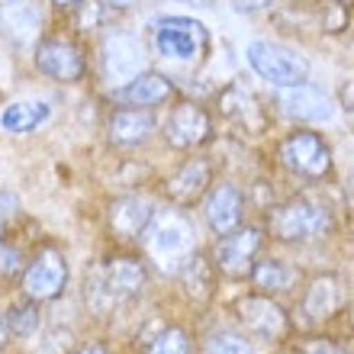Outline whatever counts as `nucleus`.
I'll use <instances>...</instances> for the list:
<instances>
[{
	"label": "nucleus",
	"instance_id": "nucleus-1",
	"mask_svg": "<svg viewBox=\"0 0 354 354\" xmlns=\"http://www.w3.org/2000/svg\"><path fill=\"white\" fill-rule=\"evenodd\" d=\"M136 245H142L145 258H149L161 274H171V277H174L177 270L190 261V254L196 252L194 219L174 203L161 206V209H151L149 223H145V229H142Z\"/></svg>",
	"mask_w": 354,
	"mask_h": 354
},
{
	"label": "nucleus",
	"instance_id": "nucleus-2",
	"mask_svg": "<svg viewBox=\"0 0 354 354\" xmlns=\"http://www.w3.org/2000/svg\"><path fill=\"white\" fill-rule=\"evenodd\" d=\"M149 283V264L132 254H113L91 274L84 287V299L93 313H110L139 297Z\"/></svg>",
	"mask_w": 354,
	"mask_h": 354
},
{
	"label": "nucleus",
	"instance_id": "nucleus-3",
	"mask_svg": "<svg viewBox=\"0 0 354 354\" xmlns=\"http://www.w3.org/2000/svg\"><path fill=\"white\" fill-rule=\"evenodd\" d=\"M268 232L274 235L277 242H287V245L316 242V239H326V235L332 232V213H328L319 200L290 196L283 203L270 206Z\"/></svg>",
	"mask_w": 354,
	"mask_h": 354
},
{
	"label": "nucleus",
	"instance_id": "nucleus-4",
	"mask_svg": "<svg viewBox=\"0 0 354 354\" xmlns=\"http://www.w3.org/2000/svg\"><path fill=\"white\" fill-rule=\"evenodd\" d=\"M235 322L242 328L245 338H258V342H287L293 335V319L274 297L268 293H245L235 299Z\"/></svg>",
	"mask_w": 354,
	"mask_h": 354
},
{
	"label": "nucleus",
	"instance_id": "nucleus-5",
	"mask_svg": "<svg viewBox=\"0 0 354 354\" xmlns=\"http://www.w3.org/2000/svg\"><path fill=\"white\" fill-rule=\"evenodd\" d=\"M155 48L177 65H200L209 55V29L190 17H165L155 26Z\"/></svg>",
	"mask_w": 354,
	"mask_h": 354
},
{
	"label": "nucleus",
	"instance_id": "nucleus-6",
	"mask_svg": "<svg viewBox=\"0 0 354 354\" xmlns=\"http://www.w3.org/2000/svg\"><path fill=\"white\" fill-rule=\"evenodd\" d=\"M264 239L268 235H264L261 225H245V223L223 232L213 248V258H209L216 274H223L229 280L248 277V270L254 268V261H258V254L264 248Z\"/></svg>",
	"mask_w": 354,
	"mask_h": 354
},
{
	"label": "nucleus",
	"instance_id": "nucleus-7",
	"mask_svg": "<svg viewBox=\"0 0 354 354\" xmlns=\"http://www.w3.org/2000/svg\"><path fill=\"white\" fill-rule=\"evenodd\" d=\"M280 165L297 177L306 180H322L332 174V149L328 142L313 129H297L277 145Z\"/></svg>",
	"mask_w": 354,
	"mask_h": 354
},
{
	"label": "nucleus",
	"instance_id": "nucleus-8",
	"mask_svg": "<svg viewBox=\"0 0 354 354\" xmlns=\"http://www.w3.org/2000/svg\"><path fill=\"white\" fill-rule=\"evenodd\" d=\"M19 283H23V297L36 299V303H48V299H58L68 287V261L65 254L46 245L39 248L19 270Z\"/></svg>",
	"mask_w": 354,
	"mask_h": 354
},
{
	"label": "nucleus",
	"instance_id": "nucleus-9",
	"mask_svg": "<svg viewBox=\"0 0 354 354\" xmlns=\"http://www.w3.org/2000/svg\"><path fill=\"white\" fill-rule=\"evenodd\" d=\"M248 65L254 68V75H261L264 81L277 87H293L303 84L309 77V62L297 55L293 48H283L277 42H252L248 46Z\"/></svg>",
	"mask_w": 354,
	"mask_h": 354
},
{
	"label": "nucleus",
	"instance_id": "nucleus-10",
	"mask_svg": "<svg viewBox=\"0 0 354 354\" xmlns=\"http://www.w3.org/2000/svg\"><path fill=\"white\" fill-rule=\"evenodd\" d=\"M348 290L345 280L338 274H316V277L306 280V287L299 293V319L309 322V326H322L328 319H335L342 309H345Z\"/></svg>",
	"mask_w": 354,
	"mask_h": 354
},
{
	"label": "nucleus",
	"instance_id": "nucleus-11",
	"mask_svg": "<svg viewBox=\"0 0 354 354\" xmlns=\"http://www.w3.org/2000/svg\"><path fill=\"white\" fill-rule=\"evenodd\" d=\"M36 68L52 81H62V84H75L81 81L87 71V58L81 52L75 39L65 36H52L42 39L36 46Z\"/></svg>",
	"mask_w": 354,
	"mask_h": 354
},
{
	"label": "nucleus",
	"instance_id": "nucleus-12",
	"mask_svg": "<svg viewBox=\"0 0 354 354\" xmlns=\"http://www.w3.org/2000/svg\"><path fill=\"white\" fill-rule=\"evenodd\" d=\"M142 42L129 32L110 29L100 42V68H103V81L113 87L126 84L129 77H136L142 71Z\"/></svg>",
	"mask_w": 354,
	"mask_h": 354
},
{
	"label": "nucleus",
	"instance_id": "nucleus-13",
	"mask_svg": "<svg viewBox=\"0 0 354 354\" xmlns=\"http://www.w3.org/2000/svg\"><path fill=\"white\" fill-rule=\"evenodd\" d=\"M213 139V120L200 103H177L165 120V142L177 151H194Z\"/></svg>",
	"mask_w": 354,
	"mask_h": 354
},
{
	"label": "nucleus",
	"instance_id": "nucleus-14",
	"mask_svg": "<svg viewBox=\"0 0 354 354\" xmlns=\"http://www.w3.org/2000/svg\"><path fill=\"white\" fill-rule=\"evenodd\" d=\"M209 184H213V161L203 158V155H196V158L180 161L174 168V174L165 180V196H168V203L187 209V206H194L196 200H203Z\"/></svg>",
	"mask_w": 354,
	"mask_h": 354
},
{
	"label": "nucleus",
	"instance_id": "nucleus-15",
	"mask_svg": "<svg viewBox=\"0 0 354 354\" xmlns=\"http://www.w3.org/2000/svg\"><path fill=\"white\" fill-rule=\"evenodd\" d=\"M203 219L216 235L229 232L235 225H242L245 219V194L242 187L232 180H219L209 184V190L203 194Z\"/></svg>",
	"mask_w": 354,
	"mask_h": 354
},
{
	"label": "nucleus",
	"instance_id": "nucleus-16",
	"mask_svg": "<svg viewBox=\"0 0 354 354\" xmlns=\"http://www.w3.org/2000/svg\"><path fill=\"white\" fill-rule=\"evenodd\" d=\"M277 106L287 113L290 120L299 122H328L335 113V103L326 91H319L313 84H293V87H280Z\"/></svg>",
	"mask_w": 354,
	"mask_h": 354
},
{
	"label": "nucleus",
	"instance_id": "nucleus-17",
	"mask_svg": "<svg viewBox=\"0 0 354 354\" xmlns=\"http://www.w3.org/2000/svg\"><path fill=\"white\" fill-rule=\"evenodd\" d=\"M151 200L149 196H139V194H129V196H116L106 209V225L116 242H139L142 229L149 223L151 216Z\"/></svg>",
	"mask_w": 354,
	"mask_h": 354
},
{
	"label": "nucleus",
	"instance_id": "nucleus-18",
	"mask_svg": "<svg viewBox=\"0 0 354 354\" xmlns=\"http://www.w3.org/2000/svg\"><path fill=\"white\" fill-rule=\"evenodd\" d=\"M113 97L120 103H126V106L155 110V106H161V103H168L174 97V81L168 75H158V71H139L126 84L113 87Z\"/></svg>",
	"mask_w": 354,
	"mask_h": 354
},
{
	"label": "nucleus",
	"instance_id": "nucleus-19",
	"mask_svg": "<svg viewBox=\"0 0 354 354\" xmlns=\"http://www.w3.org/2000/svg\"><path fill=\"white\" fill-rule=\"evenodd\" d=\"M158 120H155V110H145V106H120V110L110 113L106 120V136H110L113 145H122V149H132V145H142L155 132Z\"/></svg>",
	"mask_w": 354,
	"mask_h": 354
},
{
	"label": "nucleus",
	"instance_id": "nucleus-20",
	"mask_svg": "<svg viewBox=\"0 0 354 354\" xmlns=\"http://www.w3.org/2000/svg\"><path fill=\"white\" fill-rule=\"evenodd\" d=\"M219 113H223L225 120L239 122V126L248 132H261L264 122H268L261 100L242 84H229L223 93H219Z\"/></svg>",
	"mask_w": 354,
	"mask_h": 354
},
{
	"label": "nucleus",
	"instance_id": "nucleus-21",
	"mask_svg": "<svg viewBox=\"0 0 354 354\" xmlns=\"http://www.w3.org/2000/svg\"><path fill=\"white\" fill-rule=\"evenodd\" d=\"M0 29L13 42H36L39 29H42L39 0H3L0 3Z\"/></svg>",
	"mask_w": 354,
	"mask_h": 354
},
{
	"label": "nucleus",
	"instance_id": "nucleus-22",
	"mask_svg": "<svg viewBox=\"0 0 354 354\" xmlns=\"http://www.w3.org/2000/svg\"><path fill=\"white\" fill-rule=\"evenodd\" d=\"M248 280L258 293L280 297V293H293L299 287V270L280 258H258L254 268L248 270Z\"/></svg>",
	"mask_w": 354,
	"mask_h": 354
},
{
	"label": "nucleus",
	"instance_id": "nucleus-23",
	"mask_svg": "<svg viewBox=\"0 0 354 354\" xmlns=\"http://www.w3.org/2000/svg\"><path fill=\"white\" fill-rule=\"evenodd\" d=\"M174 277H180V287L190 297V303H209L216 297V268L206 254H190V261L177 270Z\"/></svg>",
	"mask_w": 354,
	"mask_h": 354
},
{
	"label": "nucleus",
	"instance_id": "nucleus-24",
	"mask_svg": "<svg viewBox=\"0 0 354 354\" xmlns=\"http://www.w3.org/2000/svg\"><path fill=\"white\" fill-rule=\"evenodd\" d=\"M46 120H48L46 103H10L7 110L0 113V129L23 136V132H32L36 126H42Z\"/></svg>",
	"mask_w": 354,
	"mask_h": 354
},
{
	"label": "nucleus",
	"instance_id": "nucleus-25",
	"mask_svg": "<svg viewBox=\"0 0 354 354\" xmlns=\"http://www.w3.org/2000/svg\"><path fill=\"white\" fill-rule=\"evenodd\" d=\"M3 322H7L10 335L13 338H29L36 335L39 326H42V316H39V303L36 299H19L3 313Z\"/></svg>",
	"mask_w": 354,
	"mask_h": 354
},
{
	"label": "nucleus",
	"instance_id": "nucleus-26",
	"mask_svg": "<svg viewBox=\"0 0 354 354\" xmlns=\"http://www.w3.org/2000/svg\"><path fill=\"white\" fill-rule=\"evenodd\" d=\"M142 354H190V335L180 326L161 328L158 335L151 338Z\"/></svg>",
	"mask_w": 354,
	"mask_h": 354
},
{
	"label": "nucleus",
	"instance_id": "nucleus-27",
	"mask_svg": "<svg viewBox=\"0 0 354 354\" xmlns=\"http://www.w3.org/2000/svg\"><path fill=\"white\" fill-rule=\"evenodd\" d=\"M206 354H254L252 342L242 332H219L206 342Z\"/></svg>",
	"mask_w": 354,
	"mask_h": 354
},
{
	"label": "nucleus",
	"instance_id": "nucleus-28",
	"mask_svg": "<svg viewBox=\"0 0 354 354\" xmlns=\"http://www.w3.org/2000/svg\"><path fill=\"white\" fill-rule=\"evenodd\" d=\"M319 17H322V29H326V32H345L348 29V3L328 0V3H322Z\"/></svg>",
	"mask_w": 354,
	"mask_h": 354
},
{
	"label": "nucleus",
	"instance_id": "nucleus-29",
	"mask_svg": "<svg viewBox=\"0 0 354 354\" xmlns=\"http://www.w3.org/2000/svg\"><path fill=\"white\" fill-rule=\"evenodd\" d=\"M19 270H23V254L19 248H13L10 242L0 239V277H19Z\"/></svg>",
	"mask_w": 354,
	"mask_h": 354
},
{
	"label": "nucleus",
	"instance_id": "nucleus-30",
	"mask_svg": "<svg viewBox=\"0 0 354 354\" xmlns=\"http://www.w3.org/2000/svg\"><path fill=\"white\" fill-rule=\"evenodd\" d=\"M290 354H348V351L332 338H303Z\"/></svg>",
	"mask_w": 354,
	"mask_h": 354
},
{
	"label": "nucleus",
	"instance_id": "nucleus-31",
	"mask_svg": "<svg viewBox=\"0 0 354 354\" xmlns=\"http://www.w3.org/2000/svg\"><path fill=\"white\" fill-rule=\"evenodd\" d=\"M17 209H19V200H17V194H10V190H0V229L17 216Z\"/></svg>",
	"mask_w": 354,
	"mask_h": 354
},
{
	"label": "nucleus",
	"instance_id": "nucleus-32",
	"mask_svg": "<svg viewBox=\"0 0 354 354\" xmlns=\"http://www.w3.org/2000/svg\"><path fill=\"white\" fill-rule=\"evenodd\" d=\"M270 0H235V10L239 13H258V10H268Z\"/></svg>",
	"mask_w": 354,
	"mask_h": 354
},
{
	"label": "nucleus",
	"instance_id": "nucleus-33",
	"mask_svg": "<svg viewBox=\"0 0 354 354\" xmlns=\"http://www.w3.org/2000/svg\"><path fill=\"white\" fill-rule=\"evenodd\" d=\"M75 354H113V351L103 345V342H87V345H81Z\"/></svg>",
	"mask_w": 354,
	"mask_h": 354
},
{
	"label": "nucleus",
	"instance_id": "nucleus-34",
	"mask_svg": "<svg viewBox=\"0 0 354 354\" xmlns=\"http://www.w3.org/2000/svg\"><path fill=\"white\" fill-rule=\"evenodd\" d=\"M106 10H129V7H136L139 0H100Z\"/></svg>",
	"mask_w": 354,
	"mask_h": 354
},
{
	"label": "nucleus",
	"instance_id": "nucleus-35",
	"mask_svg": "<svg viewBox=\"0 0 354 354\" xmlns=\"http://www.w3.org/2000/svg\"><path fill=\"white\" fill-rule=\"evenodd\" d=\"M10 338H13V335H10V328H7V322H3V313H0V351H3V348H7V345H10Z\"/></svg>",
	"mask_w": 354,
	"mask_h": 354
},
{
	"label": "nucleus",
	"instance_id": "nucleus-36",
	"mask_svg": "<svg viewBox=\"0 0 354 354\" xmlns=\"http://www.w3.org/2000/svg\"><path fill=\"white\" fill-rule=\"evenodd\" d=\"M52 3H55L58 10H75V7H81L84 0H52Z\"/></svg>",
	"mask_w": 354,
	"mask_h": 354
},
{
	"label": "nucleus",
	"instance_id": "nucleus-37",
	"mask_svg": "<svg viewBox=\"0 0 354 354\" xmlns=\"http://www.w3.org/2000/svg\"><path fill=\"white\" fill-rule=\"evenodd\" d=\"M180 3H196V7H209V0H180Z\"/></svg>",
	"mask_w": 354,
	"mask_h": 354
},
{
	"label": "nucleus",
	"instance_id": "nucleus-38",
	"mask_svg": "<svg viewBox=\"0 0 354 354\" xmlns=\"http://www.w3.org/2000/svg\"><path fill=\"white\" fill-rule=\"evenodd\" d=\"M342 3H351V0H342Z\"/></svg>",
	"mask_w": 354,
	"mask_h": 354
},
{
	"label": "nucleus",
	"instance_id": "nucleus-39",
	"mask_svg": "<svg viewBox=\"0 0 354 354\" xmlns=\"http://www.w3.org/2000/svg\"><path fill=\"white\" fill-rule=\"evenodd\" d=\"M287 354H290V351H287Z\"/></svg>",
	"mask_w": 354,
	"mask_h": 354
}]
</instances>
